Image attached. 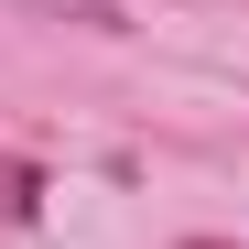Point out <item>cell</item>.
Instances as JSON below:
<instances>
[{
    "instance_id": "obj_1",
    "label": "cell",
    "mask_w": 249,
    "mask_h": 249,
    "mask_svg": "<svg viewBox=\"0 0 249 249\" xmlns=\"http://www.w3.org/2000/svg\"><path fill=\"white\" fill-rule=\"evenodd\" d=\"M195 249H206V238H195Z\"/></svg>"
}]
</instances>
